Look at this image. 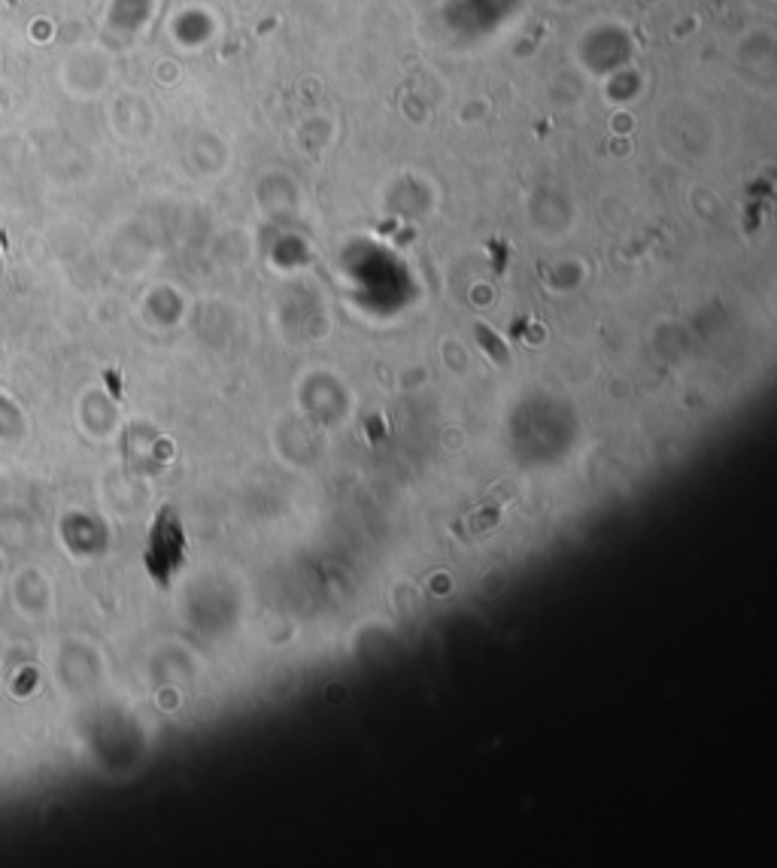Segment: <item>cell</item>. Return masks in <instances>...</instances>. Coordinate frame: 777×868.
<instances>
[{
  "label": "cell",
  "mask_w": 777,
  "mask_h": 868,
  "mask_svg": "<svg viewBox=\"0 0 777 868\" xmlns=\"http://www.w3.org/2000/svg\"><path fill=\"white\" fill-rule=\"evenodd\" d=\"M183 550H186V541H183V528L177 523L174 507H161L158 523L152 528V550L146 555V565L158 577V583H168L170 571L183 565Z\"/></svg>",
  "instance_id": "6da1fadb"
},
{
  "label": "cell",
  "mask_w": 777,
  "mask_h": 868,
  "mask_svg": "<svg viewBox=\"0 0 777 868\" xmlns=\"http://www.w3.org/2000/svg\"><path fill=\"white\" fill-rule=\"evenodd\" d=\"M504 498L507 495H502L498 501H489V505H483V507H477L474 514H468L465 516V523H456L453 526V532L459 535V537H480L483 532H489V528H495V523H498V516H502V505H504Z\"/></svg>",
  "instance_id": "7a4b0ae2"
},
{
  "label": "cell",
  "mask_w": 777,
  "mask_h": 868,
  "mask_svg": "<svg viewBox=\"0 0 777 868\" xmlns=\"http://www.w3.org/2000/svg\"><path fill=\"white\" fill-rule=\"evenodd\" d=\"M477 337H480V343H483V350H486V352H492V355H495V362H504V359H507V352L502 350V343H498V341H495V334H492V332H489V328H483V325H480V328H477Z\"/></svg>",
  "instance_id": "3957f363"
}]
</instances>
